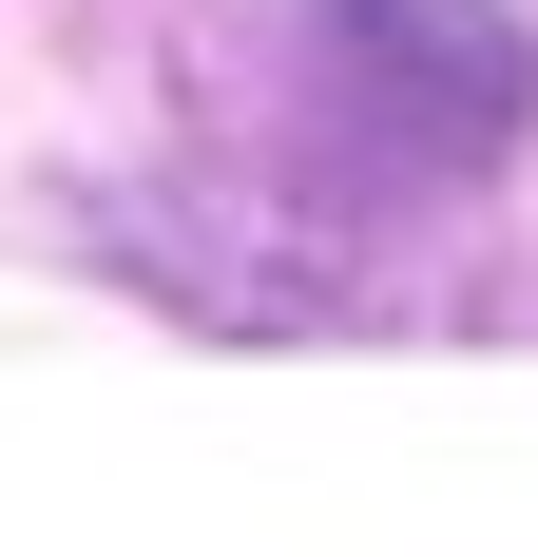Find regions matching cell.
Wrapping results in <instances>:
<instances>
[{
    "mask_svg": "<svg viewBox=\"0 0 538 557\" xmlns=\"http://www.w3.org/2000/svg\"><path fill=\"white\" fill-rule=\"evenodd\" d=\"M346 77H404L424 135H500L519 115V39L462 20V0H346Z\"/></svg>",
    "mask_w": 538,
    "mask_h": 557,
    "instance_id": "1",
    "label": "cell"
}]
</instances>
